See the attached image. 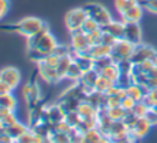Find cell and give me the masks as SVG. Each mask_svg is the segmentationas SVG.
<instances>
[{"label":"cell","mask_w":157,"mask_h":143,"mask_svg":"<svg viewBox=\"0 0 157 143\" xmlns=\"http://www.w3.org/2000/svg\"><path fill=\"white\" fill-rule=\"evenodd\" d=\"M44 23L45 22H43L42 20H39L37 17H26V18L18 21L17 23L1 26L0 29L13 31V32H17V33H20L25 37H29V35L34 34L36 32H38L43 27Z\"/></svg>","instance_id":"1"},{"label":"cell","mask_w":157,"mask_h":143,"mask_svg":"<svg viewBox=\"0 0 157 143\" xmlns=\"http://www.w3.org/2000/svg\"><path fill=\"white\" fill-rule=\"evenodd\" d=\"M83 10L87 13V17L92 18L93 21H96L101 27L108 24L112 21V16L109 13V11L102 6L101 4H96V2H88L86 5L82 6Z\"/></svg>","instance_id":"2"},{"label":"cell","mask_w":157,"mask_h":143,"mask_svg":"<svg viewBox=\"0 0 157 143\" xmlns=\"http://www.w3.org/2000/svg\"><path fill=\"white\" fill-rule=\"evenodd\" d=\"M135 49V45L129 43L128 40L125 39H118L114 45L112 46V50H110V56L113 59V61L117 64L121 60H128L131 57L132 55V51Z\"/></svg>","instance_id":"3"},{"label":"cell","mask_w":157,"mask_h":143,"mask_svg":"<svg viewBox=\"0 0 157 143\" xmlns=\"http://www.w3.org/2000/svg\"><path fill=\"white\" fill-rule=\"evenodd\" d=\"M131 62L132 64H139V62H142V61H146V60H157V51L147 45V44H137L135 45V49L132 51V55L130 57Z\"/></svg>","instance_id":"4"},{"label":"cell","mask_w":157,"mask_h":143,"mask_svg":"<svg viewBox=\"0 0 157 143\" xmlns=\"http://www.w3.org/2000/svg\"><path fill=\"white\" fill-rule=\"evenodd\" d=\"M87 18V13L83 10V7H76L70 10L65 16V24L69 31L81 28L83 22Z\"/></svg>","instance_id":"5"},{"label":"cell","mask_w":157,"mask_h":143,"mask_svg":"<svg viewBox=\"0 0 157 143\" xmlns=\"http://www.w3.org/2000/svg\"><path fill=\"white\" fill-rule=\"evenodd\" d=\"M69 32H70V38H71L70 45L72 46V49L75 51L83 53L91 46V44L88 42V38H87V34L83 33V31L81 28L72 29V31H69Z\"/></svg>","instance_id":"6"},{"label":"cell","mask_w":157,"mask_h":143,"mask_svg":"<svg viewBox=\"0 0 157 143\" xmlns=\"http://www.w3.org/2000/svg\"><path fill=\"white\" fill-rule=\"evenodd\" d=\"M129 43L137 45L142 43V31L139 22H124V38Z\"/></svg>","instance_id":"7"},{"label":"cell","mask_w":157,"mask_h":143,"mask_svg":"<svg viewBox=\"0 0 157 143\" xmlns=\"http://www.w3.org/2000/svg\"><path fill=\"white\" fill-rule=\"evenodd\" d=\"M98 76H99V73H98L94 68H91V70H88V71H85V72L82 73L81 78L77 81V82L82 86V88H83V90L86 92L87 95L94 90V84H96V82H97Z\"/></svg>","instance_id":"8"},{"label":"cell","mask_w":157,"mask_h":143,"mask_svg":"<svg viewBox=\"0 0 157 143\" xmlns=\"http://www.w3.org/2000/svg\"><path fill=\"white\" fill-rule=\"evenodd\" d=\"M0 79L6 84H9L12 89H15L20 83L21 75L20 71L15 67H5L0 71Z\"/></svg>","instance_id":"9"},{"label":"cell","mask_w":157,"mask_h":143,"mask_svg":"<svg viewBox=\"0 0 157 143\" xmlns=\"http://www.w3.org/2000/svg\"><path fill=\"white\" fill-rule=\"evenodd\" d=\"M64 119H65V112L58 103L50 106H45V116H44L45 121H49L50 123L54 125L60 121H64Z\"/></svg>","instance_id":"10"},{"label":"cell","mask_w":157,"mask_h":143,"mask_svg":"<svg viewBox=\"0 0 157 143\" xmlns=\"http://www.w3.org/2000/svg\"><path fill=\"white\" fill-rule=\"evenodd\" d=\"M38 66V72L40 75V77L48 82V83H56L59 82V77H58V73H56V70L49 65H47L44 61H40L37 64Z\"/></svg>","instance_id":"11"},{"label":"cell","mask_w":157,"mask_h":143,"mask_svg":"<svg viewBox=\"0 0 157 143\" xmlns=\"http://www.w3.org/2000/svg\"><path fill=\"white\" fill-rule=\"evenodd\" d=\"M56 45H58V42H56L55 37H54L50 32H48V33L39 40V43L36 45V49H38L39 51H42V53L45 54V55H49V54L53 53V50L55 49ZM31 49H32V48H31Z\"/></svg>","instance_id":"12"},{"label":"cell","mask_w":157,"mask_h":143,"mask_svg":"<svg viewBox=\"0 0 157 143\" xmlns=\"http://www.w3.org/2000/svg\"><path fill=\"white\" fill-rule=\"evenodd\" d=\"M23 97L28 103L29 108L39 103V88L36 83L29 82L23 87Z\"/></svg>","instance_id":"13"},{"label":"cell","mask_w":157,"mask_h":143,"mask_svg":"<svg viewBox=\"0 0 157 143\" xmlns=\"http://www.w3.org/2000/svg\"><path fill=\"white\" fill-rule=\"evenodd\" d=\"M151 127H152V123L146 117H140L137 120V122L135 123V126L132 127V130L130 131V133L135 138H137L140 141V139H142L144 137L147 136V133L150 132Z\"/></svg>","instance_id":"14"},{"label":"cell","mask_w":157,"mask_h":143,"mask_svg":"<svg viewBox=\"0 0 157 143\" xmlns=\"http://www.w3.org/2000/svg\"><path fill=\"white\" fill-rule=\"evenodd\" d=\"M142 13H144V7L139 2L137 5L130 7L125 12L120 13V16H121L123 22H140V20L142 18Z\"/></svg>","instance_id":"15"},{"label":"cell","mask_w":157,"mask_h":143,"mask_svg":"<svg viewBox=\"0 0 157 143\" xmlns=\"http://www.w3.org/2000/svg\"><path fill=\"white\" fill-rule=\"evenodd\" d=\"M29 128L32 130V132L36 136L47 138V137H50V134L53 132V123H50L49 121H45V120H40V121L36 122L34 125H32Z\"/></svg>","instance_id":"16"},{"label":"cell","mask_w":157,"mask_h":143,"mask_svg":"<svg viewBox=\"0 0 157 143\" xmlns=\"http://www.w3.org/2000/svg\"><path fill=\"white\" fill-rule=\"evenodd\" d=\"M103 32H107L112 34L115 39H123L124 38V22L123 21H110L108 24L101 27Z\"/></svg>","instance_id":"17"},{"label":"cell","mask_w":157,"mask_h":143,"mask_svg":"<svg viewBox=\"0 0 157 143\" xmlns=\"http://www.w3.org/2000/svg\"><path fill=\"white\" fill-rule=\"evenodd\" d=\"M148 89L144 86H140V84H136V83H132L130 87L126 88V94L129 97H131L135 101H141L144 99V97L147 94Z\"/></svg>","instance_id":"18"},{"label":"cell","mask_w":157,"mask_h":143,"mask_svg":"<svg viewBox=\"0 0 157 143\" xmlns=\"http://www.w3.org/2000/svg\"><path fill=\"white\" fill-rule=\"evenodd\" d=\"M77 112L80 115L81 119H91V117H97V109L94 106H92L88 101H81L78 108H77Z\"/></svg>","instance_id":"19"},{"label":"cell","mask_w":157,"mask_h":143,"mask_svg":"<svg viewBox=\"0 0 157 143\" xmlns=\"http://www.w3.org/2000/svg\"><path fill=\"white\" fill-rule=\"evenodd\" d=\"M49 32V27H48V24L47 23H44L43 24V27L38 31V32H36L34 34H32V35H29V37H27V49H31V48H36V45L39 43V40L47 34Z\"/></svg>","instance_id":"20"},{"label":"cell","mask_w":157,"mask_h":143,"mask_svg":"<svg viewBox=\"0 0 157 143\" xmlns=\"http://www.w3.org/2000/svg\"><path fill=\"white\" fill-rule=\"evenodd\" d=\"M28 130H29V126H27V125H25V123H22V122L18 121V122H16L15 125L7 127V128H6V133L10 134V136L16 141V139L20 138L22 134H25Z\"/></svg>","instance_id":"21"},{"label":"cell","mask_w":157,"mask_h":143,"mask_svg":"<svg viewBox=\"0 0 157 143\" xmlns=\"http://www.w3.org/2000/svg\"><path fill=\"white\" fill-rule=\"evenodd\" d=\"M113 86H115V82H113L109 78L99 75L98 78H97V82L94 84V90L101 92V93H107Z\"/></svg>","instance_id":"22"},{"label":"cell","mask_w":157,"mask_h":143,"mask_svg":"<svg viewBox=\"0 0 157 143\" xmlns=\"http://www.w3.org/2000/svg\"><path fill=\"white\" fill-rule=\"evenodd\" d=\"M71 61H72V59H71L70 56H64V57H60V61H59L58 66L55 67L59 79H64V78H65L66 72H67V68H69V66H70Z\"/></svg>","instance_id":"23"},{"label":"cell","mask_w":157,"mask_h":143,"mask_svg":"<svg viewBox=\"0 0 157 143\" xmlns=\"http://www.w3.org/2000/svg\"><path fill=\"white\" fill-rule=\"evenodd\" d=\"M56 103L61 106L64 112L67 114V112H71V111H77V108H78L81 101H77L75 99H58Z\"/></svg>","instance_id":"24"},{"label":"cell","mask_w":157,"mask_h":143,"mask_svg":"<svg viewBox=\"0 0 157 143\" xmlns=\"http://www.w3.org/2000/svg\"><path fill=\"white\" fill-rule=\"evenodd\" d=\"M0 106H1V108H5V109H7V110L15 111V110H16V106H17V100H16V98L12 95V93L1 95V97H0Z\"/></svg>","instance_id":"25"},{"label":"cell","mask_w":157,"mask_h":143,"mask_svg":"<svg viewBox=\"0 0 157 143\" xmlns=\"http://www.w3.org/2000/svg\"><path fill=\"white\" fill-rule=\"evenodd\" d=\"M112 64H114V61H113V59H112L110 55L102 56V57H98V59H94V60H93V68H94L98 73H101L105 67H108V66L112 65Z\"/></svg>","instance_id":"26"},{"label":"cell","mask_w":157,"mask_h":143,"mask_svg":"<svg viewBox=\"0 0 157 143\" xmlns=\"http://www.w3.org/2000/svg\"><path fill=\"white\" fill-rule=\"evenodd\" d=\"M82 73H83V71L78 67V65L75 61H71V64H70V66L67 68V72H66L65 78H69V79H71L74 82H77L81 78Z\"/></svg>","instance_id":"27"},{"label":"cell","mask_w":157,"mask_h":143,"mask_svg":"<svg viewBox=\"0 0 157 143\" xmlns=\"http://www.w3.org/2000/svg\"><path fill=\"white\" fill-rule=\"evenodd\" d=\"M99 75H102V76L109 78V79L113 81V82H117V79H118L119 76H120V71H119V68H118V65L114 62V64L109 65L108 67H105Z\"/></svg>","instance_id":"28"},{"label":"cell","mask_w":157,"mask_h":143,"mask_svg":"<svg viewBox=\"0 0 157 143\" xmlns=\"http://www.w3.org/2000/svg\"><path fill=\"white\" fill-rule=\"evenodd\" d=\"M126 112L128 110H125L121 105L115 106V108H108V115L113 121H121L125 117Z\"/></svg>","instance_id":"29"},{"label":"cell","mask_w":157,"mask_h":143,"mask_svg":"<svg viewBox=\"0 0 157 143\" xmlns=\"http://www.w3.org/2000/svg\"><path fill=\"white\" fill-rule=\"evenodd\" d=\"M137 4H139V0H114L115 9L118 10L119 13L125 12L126 10H129L130 7H132Z\"/></svg>","instance_id":"30"},{"label":"cell","mask_w":157,"mask_h":143,"mask_svg":"<svg viewBox=\"0 0 157 143\" xmlns=\"http://www.w3.org/2000/svg\"><path fill=\"white\" fill-rule=\"evenodd\" d=\"M83 137H85V139H86L87 142H90V143H99L101 139L103 138V134H102L101 131L96 127V128H92V130L87 131V132L83 134Z\"/></svg>","instance_id":"31"},{"label":"cell","mask_w":157,"mask_h":143,"mask_svg":"<svg viewBox=\"0 0 157 143\" xmlns=\"http://www.w3.org/2000/svg\"><path fill=\"white\" fill-rule=\"evenodd\" d=\"M132 83H134V78H132V75L131 73H120L119 78L115 82V84L118 87L124 88V89H126L128 87H130Z\"/></svg>","instance_id":"32"},{"label":"cell","mask_w":157,"mask_h":143,"mask_svg":"<svg viewBox=\"0 0 157 143\" xmlns=\"http://www.w3.org/2000/svg\"><path fill=\"white\" fill-rule=\"evenodd\" d=\"M150 109L151 108L141 100V101H136V104L134 105L132 110H130V111H132V114H135L137 117H145Z\"/></svg>","instance_id":"33"},{"label":"cell","mask_w":157,"mask_h":143,"mask_svg":"<svg viewBox=\"0 0 157 143\" xmlns=\"http://www.w3.org/2000/svg\"><path fill=\"white\" fill-rule=\"evenodd\" d=\"M129 130L126 128V126L124 125L123 121H113L112 126H110V131H109V134L108 137L110 136H117V134H121V133H125L128 132Z\"/></svg>","instance_id":"34"},{"label":"cell","mask_w":157,"mask_h":143,"mask_svg":"<svg viewBox=\"0 0 157 143\" xmlns=\"http://www.w3.org/2000/svg\"><path fill=\"white\" fill-rule=\"evenodd\" d=\"M0 122H1V125H2L5 128H7V127L15 125L16 122H18V117H17V115H16L15 111H9V112L0 120Z\"/></svg>","instance_id":"35"},{"label":"cell","mask_w":157,"mask_h":143,"mask_svg":"<svg viewBox=\"0 0 157 143\" xmlns=\"http://www.w3.org/2000/svg\"><path fill=\"white\" fill-rule=\"evenodd\" d=\"M142 101L145 104H147L150 108L157 105V87L156 88H152V89H148L147 94L144 97Z\"/></svg>","instance_id":"36"},{"label":"cell","mask_w":157,"mask_h":143,"mask_svg":"<svg viewBox=\"0 0 157 143\" xmlns=\"http://www.w3.org/2000/svg\"><path fill=\"white\" fill-rule=\"evenodd\" d=\"M98 28H101V26H99L96 21H93L92 18H90V17L86 18V21L83 22V24H82V27H81V29H82L83 33H86V34L92 33V32L97 31Z\"/></svg>","instance_id":"37"},{"label":"cell","mask_w":157,"mask_h":143,"mask_svg":"<svg viewBox=\"0 0 157 143\" xmlns=\"http://www.w3.org/2000/svg\"><path fill=\"white\" fill-rule=\"evenodd\" d=\"M72 48L71 45H65V44H58L55 46V49L53 50V54H55L56 56L59 57H64V56H70V53H71Z\"/></svg>","instance_id":"38"},{"label":"cell","mask_w":157,"mask_h":143,"mask_svg":"<svg viewBox=\"0 0 157 143\" xmlns=\"http://www.w3.org/2000/svg\"><path fill=\"white\" fill-rule=\"evenodd\" d=\"M48 55H45V54H43L42 51H39L38 49H36V48H32V49H28V57H29V60L31 61H33V62H40V61H43L45 57H47Z\"/></svg>","instance_id":"39"},{"label":"cell","mask_w":157,"mask_h":143,"mask_svg":"<svg viewBox=\"0 0 157 143\" xmlns=\"http://www.w3.org/2000/svg\"><path fill=\"white\" fill-rule=\"evenodd\" d=\"M139 119H140V117H137L135 114H132V111H128L126 115H125V117H124L121 121L124 122V125L126 126V128H128L129 131H131Z\"/></svg>","instance_id":"40"},{"label":"cell","mask_w":157,"mask_h":143,"mask_svg":"<svg viewBox=\"0 0 157 143\" xmlns=\"http://www.w3.org/2000/svg\"><path fill=\"white\" fill-rule=\"evenodd\" d=\"M64 120H65L72 128H75V127L78 125L81 117H80V115H78L77 111H71V112L65 114V119H64Z\"/></svg>","instance_id":"41"},{"label":"cell","mask_w":157,"mask_h":143,"mask_svg":"<svg viewBox=\"0 0 157 143\" xmlns=\"http://www.w3.org/2000/svg\"><path fill=\"white\" fill-rule=\"evenodd\" d=\"M71 130H72V127L65 120L53 125V132H59V133H66V134H69L71 132Z\"/></svg>","instance_id":"42"},{"label":"cell","mask_w":157,"mask_h":143,"mask_svg":"<svg viewBox=\"0 0 157 143\" xmlns=\"http://www.w3.org/2000/svg\"><path fill=\"white\" fill-rule=\"evenodd\" d=\"M36 142H37V136L32 132L31 128L25 134H22L20 138L15 141V143H36Z\"/></svg>","instance_id":"43"},{"label":"cell","mask_w":157,"mask_h":143,"mask_svg":"<svg viewBox=\"0 0 157 143\" xmlns=\"http://www.w3.org/2000/svg\"><path fill=\"white\" fill-rule=\"evenodd\" d=\"M102 28H98L97 31L92 32V33H88L87 34V38H88V42L91 45H96V44H101V38H102Z\"/></svg>","instance_id":"44"},{"label":"cell","mask_w":157,"mask_h":143,"mask_svg":"<svg viewBox=\"0 0 157 143\" xmlns=\"http://www.w3.org/2000/svg\"><path fill=\"white\" fill-rule=\"evenodd\" d=\"M50 138L53 143H70V137L66 133H59V132H52Z\"/></svg>","instance_id":"45"},{"label":"cell","mask_w":157,"mask_h":143,"mask_svg":"<svg viewBox=\"0 0 157 143\" xmlns=\"http://www.w3.org/2000/svg\"><path fill=\"white\" fill-rule=\"evenodd\" d=\"M140 4L145 10H148L152 13H157V0H142Z\"/></svg>","instance_id":"46"},{"label":"cell","mask_w":157,"mask_h":143,"mask_svg":"<svg viewBox=\"0 0 157 143\" xmlns=\"http://www.w3.org/2000/svg\"><path fill=\"white\" fill-rule=\"evenodd\" d=\"M117 40H118V39H115L112 34H109V33H107V32H103V33H102L101 44H104V45H108V46H110V48H112Z\"/></svg>","instance_id":"47"},{"label":"cell","mask_w":157,"mask_h":143,"mask_svg":"<svg viewBox=\"0 0 157 143\" xmlns=\"http://www.w3.org/2000/svg\"><path fill=\"white\" fill-rule=\"evenodd\" d=\"M69 137H70V143H82L83 141V134L75 128L71 130V132L69 133Z\"/></svg>","instance_id":"48"},{"label":"cell","mask_w":157,"mask_h":143,"mask_svg":"<svg viewBox=\"0 0 157 143\" xmlns=\"http://www.w3.org/2000/svg\"><path fill=\"white\" fill-rule=\"evenodd\" d=\"M43 61H44L47 65H49V66H52V67H54V68H55V67L58 66L59 61H60V57L52 53V54H49V55H48Z\"/></svg>","instance_id":"49"},{"label":"cell","mask_w":157,"mask_h":143,"mask_svg":"<svg viewBox=\"0 0 157 143\" xmlns=\"http://www.w3.org/2000/svg\"><path fill=\"white\" fill-rule=\"evenodd\" d=\"M120 105H121V99L118 95H108V100H107L108 108H115Z\"/></svg>","instance_id":"50"},{"label":"cell","mask_w":157,"mask_h":143,"mask_svg":"<svg viewBox=\"0 0 157 143\" xmlns=\"http://www.w3.org/2000/svg\"><path fill=\"white\" fill-rule=\"evenodd\" d=\"M135 104H136V101H135L131 97H129V95H126V97L121 100V106H123L125 110H128V111L132 110V108H134Z\"/></svg>","instance_id":"51"},{"label":"cell","mask_w":157,"mask_h":143,"mask_svg":"<svg viewBox=\"0 0 157 143\" xmlns=\"http://www.w3.org/2000/svg\"><path fill=\"white\" fill-rule=\"evenodd\" d=\"M151 123H152V126H155V125H157V112L156 111H153L152 109H150L148 110V112L146 114V116H145Z\"/></svg>","instance_id":"52"},{"label":"cell","mask_w":157,"mask_h":143,"mask_svg":"<svg viewBox=\"0 0 157 143\" xmlns=\"http://www.w3.org/2000/svg\"><path fill=\"white\" fill-rule=\"evenodd\" d=\"M12 90L13 89L9 84H6L5 82H2L0 79V97L1 95H5V94H9V93H12Z\"/></svg>","instance_id":"53"},{"label":"cell","mask_w":157,"mask_h":143,"mask_svg":"<svg viewBox=\"0 0 157 143\" xmlns=\"http://www.w3.org/2000/svg\"><path fill=\"white\" fill-rule=\"evenodd\" d=\"M9 10V0H0V18L5 16Z\"/></svg>","instance_id":"54"},{"label":"cell","mask_w":157,"mask_h":143,"mask_svg":"<svg viewBox=\"0 0 157 143\" xmlns=\"http://www.w3.org/2000/svg\"><path fill=\"white\" fill-rule=\"evenodd\" d=\"M0 143H15V139L6 132L0 136Z\"/></svg>","instance_id":"55"},{"label":"cell","mask_w":157,"mask_h":143,"mask_svg":"<svg viewBox=\"0 0 157 143\" xmlns=\"http://www.w3.org/2000/svg\"><path fill=\"white\" fill-rule=\"evenodd\" d=\"M99 143H113L110 139H109V137H105V136H103V138L101 139V142Z\"/></svg>","instance_id":"56"},{"label":"cell","mask_w":157,"mask_h":143,"mask_svg":"<svg viewBox=\"0 0 157 143\" xmlns=\"http://www.w3.org/2000/svg\"><path fill=\"white\" fill-rule=\"evenodd\" d=\"M40 143H53V141H52L50 137H47V138H43Z\"/></svg>","instance_id":"57"},{"label":"cell","mask_w":157,"mask_h":143,"mask_svg":"<svg viewBox=\"0 0 157 143\" xmlns=\"http://www.w3.org/2000/svg\"><path fill=\"white\" fill-rule=\"evenodd\" d=\"M5 132H6V128H5V127L1 125V122H0V136H1L2 133H5Z\"/></svg>","instance_id":"58"}]
</instances>
